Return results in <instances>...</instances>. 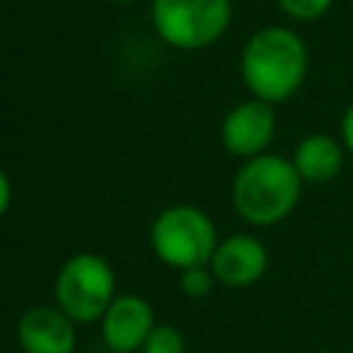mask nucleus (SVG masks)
Wrapping results in <instances>:
<instances>
[{"instance_id": "obj_1", "label": "nucleus", "mask_w": 353, "mask_h": 353, "mask_svg": "<svg viewBox=\"0 0 353 353\" xmlns=\"http://www.w3.org/2000/svg\"><path fill=\"white\" fill-rule=\"evenodd\" d=\"M309 50L303 39L281 25L256 30L240 55V74L245 88L262 102H287L306 80Z\"/></svg>"}, {"instance_id": "obj_2", "label": "nucleus", "mask_w": 353, "mask_h": 353, "mask_svg": "<svg viewBox=\"0 0 353 353\" xmlns=\"http://www.w3.org/2000/svg\"><path fill=\"white\" fill-rule=\"evenodd\" d=\"M303 179L292 160L279 154H256L240 165L232 182V204L237 215L254 226H273L284 221L298 199Z\"/></svg>"}, {"instance_id": "obj_3", "label": "nucleus", "mask_w": 353, "mask_h": 353, "mask_svg": "<svg viewBox=\"0 0 353 353\" xmlns=\"http://www.w3.org/2000/svg\"><path fill=\"white\" fill-rule=\"evenodd\" d=\"M152 248L165 265L176 270L201 268L210 265L218 248V234L207 212L179 204L160 212L152 223Z\"/></svg>"}, {"instance_id": "obj_4", "label": "nucleus", "mask_w": 353, "mask_h": 353, "mask_svg": "<svg viewBox=\"0 0 353 353\" xmlns=\"http://www.w3.org/2000/svg\"><path fill=\"white\" fill-rule=\"evenodd\" d=\"M232 22V0H154L152 25L163 41L179 50H201L218 41Z\"/></svg>"}, {"instance_id": "obj_5", "label": "nucleus", "mask_w": 353, "mask_h": 353, "mask_svg": "<svg viewBox=\"0 0 353 353\" xmlns=\"http://www.w3.org/2000/svg\"><path fill=\"white\" fill-rule=\"evenodd\" d=\"M113 268L99 254H77L66 259L55 279L58 309L77 323L99 320L113 303Z\"/></svg>"}, {"instance_id": "obj_6", "label": "nucleus", "mask_w": 353, "mask_h": 353, "mask_svg": "<svg viewBox=\"0 0 353 353\" xmlns=\"http://www.w3.org/2000/svg\"><path fill=\"white\" fill-rule=\"evenodd\" d=\"M276 135V113L270 102L262 99H245L234 105L223 124H221V141L229 154L251 160L256 154H265Z\"/></svg>"}, {"instance_id": "obj_7", "label": "nucleus", "mask_w": 353, "mask_h": 353, "mask_svg": "<svg viewBox=\"0 0 353 353\" xmlns=\"http://www.w3.org/2000/svg\"><path fill=\"white\" fill-rule=\"evenodd\" d=\"M152 331H154L152 306L138 295L113 298V303L102 314V339L113 353H132L143 347Z\"/></svg>"}, {"instance_id": "obj_8", "label": "nucleus", "mask_w": 353, "mask_h": 353, "mask_svg": "<svg viewBox=\"0 0 353 353\" xmlns=\"http://www.w3.org/2000/svg\"><path fill=\"white\" fill-rule=\"evenodd\" d=\"M210 270L226 287H248L268 270V251L251 234H232L218 243Z\"/></svg>"}, {"instance_id": "obj_9", "label": "nucleus", "mask_w": 353, "mask_h": 353, "mask_svg": "<svg viewBox=\"0 0 353 353\" xmlns=\"http://www.w3.org/2000/svg\"><path fill=\"white\" fill-rule=\"evenodd\" d=\"M17 339L25 353H72L74 328L58 306H33L19 317Z\"/></svg>"}, {"instance_id": "obj_10", "label": "nucleus", "mask_w": 353, "mask_h": 353, "mask_svg": "<svg viewBox=\"0 0 353 353\" xmlns=\"http://www.w3.org/2000/svg\"><path fill=\"white\" fill-rule=\"evenodd\" d=\"M342 163H345V146L325 132H312L301 138L292 152V165L298 176L312 185H325L336 179V174L342 171Z\"/></svg>"}, {"instance_id": "obj_11", "label": "nucleus", "mask_w": 353, "mask_h": 353, "mask_svg": "<svg viewBox=\"0 0 353 353\" xmlns=\"http://www.w3.org/2000/svg\"><path fill=\"white\" fill-rule=\"evenodd\" d=\"M276 3L295 22H314V19L325 17L334 6V0H276Z\"/></svg>"}, {"instance_id": "obj_12", "label": "nucleus", "mask_w": 353, "mask_h": 353, "mask_svg": "<svg viewBox=\"0 0 353 353\" xmlns=\"http://www.w3.org/2000/svg\"><path fill=\"white\" fill-rule=\"evenodd\" d=\"M141 350L143 353H185V342L174 325H154V331L149 334Z\"/></svg>"}, {"instance_id": "obj_13", "label": "nucleus", "mask_w": 353, "mask_h": 353, "mask_svg": "<svg viewBox=\"0 0 353 353\" xmlns=\"http://www.w3.org/2000/svg\"><path fill=\"white\" fill-rule=\"evenodd\" d=\"M179 273H182V276H179V287H182L185 295H190V298H204V295L212 290L215 276H212V270H207L204 265H201V268H188V270H179Z\"/></svg>"}, {"instance_id": "obj_14", "label": "nucleus", "mask_w": 353, "mask_h": 353, "mask_svg": "<svg viewBox=\"0 0 353 353\" xmlns=\"http://www.w3.org/2000/svg\"><path fill=\"white\" fill-rule=\"evenodd\" d=\"M339 132H342V146L347 154H353V102L347 105V110L342 113V121H339Z\"/></svg>"}, {"instance_id": "obj_15", "label": "nucleus", "mask_w": 353, "mask_h": 353, "mask_svg": "<svg viewBox=\"0 0 353 353\" xmlns=\"http://www.w3.org/2000/svg\"><path fill=\"white\" fill-rule=\"evenodd\" d=\"M8 204H11V182H8V176H6V171L0 168V218L6 215V210H8Z\"/></svg>"}, {"instance_id": "obj_16", "label": "nucleus", "mask_w": 353, "mask_h": 353, "mask_svg": "<svg viewBox=\"0 0 353 353\" xmlns=\"http://www.w3.org/2000/svg\"><path fill=\"white\" fill-rule=\"evenodd\" d=\"M119 3H132V0H119Z\"/></svg>"}, {"instance_id": "obj_17", "label": "nucleus", "mask_w": 353, "mask_h": 353, "mask_svg": "<svg viewBox=\"0 0 353 353\" xmlns=\"http://www.w3.org/2000/svg\"><path fill=\"white\" fill-rule=\"evenodd\" d=\"M325 353H331V350H325Z\"/></svg>"}]
</instances>
